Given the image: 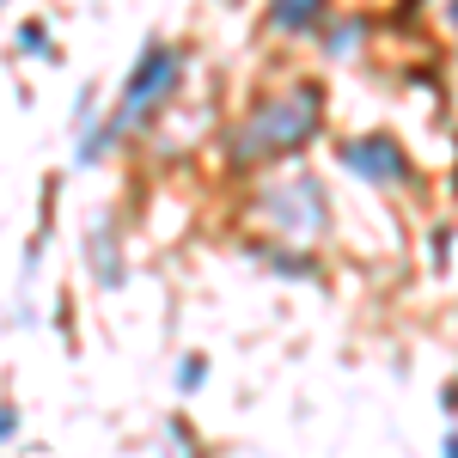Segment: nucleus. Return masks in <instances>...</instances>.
<instances>
[{
    "label": "nucleus",
    "mask_w": 458,
    "mask_h": 458,
    "mask_svg": "<svg viewBox=\"0 0 458 458\" xmlns=\"http://www.w3.org/2000/svg\"><path fill=\"white\" fill-rule=\"evenodd\" d=\"M318 116V86H300V92H287V98H269V105H257L245 129L233 135V159L239 165H269V159H287V153H300V147L312 141Z\"/></svg>",
    "instance_id": "nucleus-1"
},
{
    "label": "nucleus",
    "mask_w": 458,
    "mask_h": 458,
    "mask_svg": "<svg viewBox=\"0 0 458 458\" xmlns=\"http://www.w3.org/2000/svg\"><path fill=\"white\" fill-rule=\"evenodd\" d=\"M172 80H177V55L153 43V49L141 55V68H135V80L123 86V98H116V110H110V123L98 129V135H92V141H86V153H80V159H98V153H105V147L116 141L123 129H129V123H141L147 110H153L159 98H165V92H172Z\"/></svg>",
    "instance_id": "nucleus-2"
},
{
    "label": "nucleus",
    "mask_w": 458,
    "mask_h": 458,
    "mask_svg": "<svg viewBox=\"0 0 458 458\" xmlns=\"http://www.w3.org/2000/svg\"><path fill=\"white\" fill-rule=\"evenodd\" d=\"M343 165L354 177H373V183H403L410 165H403V147L391 141V135H367V141H349L343 147Z\"/></svg>",
    "instance_id": "nucleus-3"
},
{
    "label": "nucleus",
    "mask_w": 458,
    "mask_h": 458,
    "mask_svg": "<svg viewBox=\"0 0 458 458\" xmlns=\"http://www.w3.org/2000/svg\"><path fill=\"white\" fill-rule=\"evenodd\" d=\"M202 373H208L202 360H183V367H177V386H183V391H196V386H202Z\"/></svg>",
    "instance_id": "nucleus-4"
},
{
    "label": "nucleus",
    "mask_w": 458,
    "mask_h": 458,
    "mask_svg": "<svg viewBox=\"0 0 458 458\" xmlns=\"http://www.w3.org/2000/svg\"><path fill=\"white\" fill-rule=\"evenodd\" d=\"M276 19H282V25H312L318 13H312V6H282V13H276Z\"/></svg>",
    "instance_id": "nucleus-5"
},
{
    "label": "nucleus",
    "mask_w": 458,
    "mask_h": 458,
    "mask_svg": "<svg viewBox=\"0 0 458 458\" xmlns=\"http://www.w3.org/2000/svg\"><path fill=\"white\" fill-rule=\"evenodd\" d=\"M13 428H19V410H13V403H0V440H6Z\"/></svg>",
    "instance_id": "nucleus-6"
},
{
    "label": "nucleus",
    "mask_w": 458,
    "mask_h": 458,
    "mask_svg": "<svg viewBox=\"0 0 458 458\" xmlns=\"http://www.w3.org/2000/svg\"><path fill=\"white\" fill-rule=\"evenodd\" d=\"M446 458H458V434H453V440H446Z\"/></svg>",
    "instance_id": "nucleus-7"
},
{
    "label": "nucleus",
    "mask_w": 458,
    "mask_h": 458,
    "mask_svg": "<svg viewBox=\"0 0 458 458\" xmlns=\"http://www.w3.org/2000/svg\"><path fill=\"white\" fill-rule=\"evenodd\" d=\"M453 19H458V13H453Z\"/></svg>",
    "instance_id": "nucleus-8"
}]
</instances>
